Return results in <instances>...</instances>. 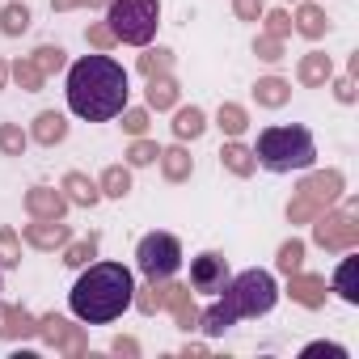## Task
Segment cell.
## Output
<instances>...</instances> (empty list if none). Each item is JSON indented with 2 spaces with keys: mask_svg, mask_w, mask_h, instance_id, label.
Listing matches in <instances>:
<instances>
[{
  "mask_svg": "<svg viewBox=\"0 0 359 359\" xmlns=\"http://www.w3.org/2000/svg\"><path fill=\"white\" fill-rule=\"evenodd\" d=\"M127 68L106 51L85 55L68 68V110L85 123H106L127 110Z\"/></svg>",
  "mask_w": 359,
  "mask_h": 359,
  "instance_id": "cell-1",
  "label": "cell"
},
{
  "mask_svg": "<svg viewBox=\"0 0 359 359\" xmlns=\"http://www.w3.org/2000/svg\"><path fill=\"white\" fill-rule=\"evenodd\" d=\"M68 304L81 321L106 325V321L123 317V309L135 304V279L123 262H93L68 292Z\"/></svg>",
  "mask_w": 359,
  "mask_h": 359,
  "instance_id": "cell-2",
  "label": "cell"
},
{
  "mask_svg": "<svg viewBox=\"0 0 359 359\" xmlns=\"http://www.w3.org/2000/svg\"><path fill=\"white\" fill-rule=\"evenodd\" d=\"M275 300H279V287H275V279L266 271H241L237 279L224 283V300L203 313V330L208 334H224L237 317H262V313H271Z\"/></svg>",
  "mask_w": 359,
  "mask_h": 359,
  "instance_id": "cell-3",
  "label": "cell"
},
{
  "mask_svg": "<svg viewBox=\"0 0 359 359\" xmlns=\"http://www.w3.org/2000/svg\"><path fill=\"white\" fill-rule=\"evenodd\" d=\"M254 161L271 173H296V169H309L317 161V140L309 127H266L258 135V148H254Z\"/></svg>",
  "mask_w": 359,
  "mask_h": 359,
  "instance_id": "cell-4",
  "label": "cell"
},
{
  "mask_svg": "<svg viewBox=\"0 0 359 359\" xmlns=\"http://www.w3.org/2000/svg\"><path fill=\"white\" fill-rule=\"evenodd\" d=\"M106 22L118 43L148 47L161 26V5L156 0H106Z\"/></svg>",
  "mask_w": 359,
  "mask_h": 359,
  "instance_id": "cell-5",
  "label": "cell"
},
{
  "mask_svg": "<svg viewBox=\"0 0 359 359\" xmlns=\"http://www.w3.org/2000/svg\"><path fill=\"white\" fill-rule=\"evenodd\" d=\"M135 266L152 279V283H165L177 266H182V241L173 233H148L140 245H135Z\"/></svg>",
  "mask_w": 359,
  "mask_h": 359,
  "instance_id": "cell-6",
  "label": "cell"
},
{
  "mask_svg": "<svg viewBox=\"0 0 359 359\" xmlns=\"http://www.w3.org/2000/svg\"><path fill=\"white\" fill-rule=\"evenodd\" d=\"M224 283H229V262H224L220 254H199V258L191 262V287H195L199 296H220Z\"/></svg>",
  "mask_w": 359,
  "mask_h": 359,
  "instance_id": "cell-7",
  "label": "cell"
},
{
  "mask_svg": "<svg viewBox=\"0 0 359 359\" xmlns=\"http://www.w3.org/2000/svg\"><path fill=\"white\" fill-rule=\"evenodd\" d=\"M26 208H30L39 220H60V216H64V199H60L55 191H47V187H34V191L26 195Z\"/></svg>",
  "mask_w": 359,
  "mask_h": 359,
  "instance_id": "cell-8",
  "label": "cell"
},
{
  "mask_svg": "<svg viewBox=\"0 0 359 359\" xmlns=\"http://www.w3.org/2000/svg\"><path fill=\"white\" fill-rule=\"evenodd\" d=\"M68 135V123H64V114H55V110H43L39 118H34V140L39 144H60Z\"/></svg>",
  "mask_w": 359,
  "mask_h": 359,
  "instance_id": "cell-9",
  "label": "cell"
},
{
  "mask_svg": "<svg viewBox=\"0 0 359 359\" xmlns=\"http://www.w3.org/2000/svg\"><path fill=\"white\" fill-rule=\"evenodd\" d=\"M64 187H68V199H72V203H81V208H93V203L102 199V191L89 182L85 173H68V177H64Z\"/></svg>",
  "mask_w": 359,
  "mask_h": 359,
  "instance_id": "cell-10",
  "label": "cell"
},
{
  "mask_svg": "<svg viewBox=\"0 0 359 359\" xmlns=\"http://www.w3.org/2000/svg\"><path fill=\"white\" fill-rule=\"evenodd\" d=\"M203 110L199 106H187V110H177V118H173V135L177 140H195V135H203Z\"/></svg>",
  "mask_w": 359,
  "mask_h": 359,
  "instance_id": "cell-11",
  "label": "cell"
},
{
  "mask_svg": "<svg viewBox=\"0 0 359 359\" xmlns=\"http://www.w3.org/2000/svg\"><path fill=\"white\" fill-rule=\"evenodd\" d=\"M26 237H30L39 250H51V245H64V241H68V229H64V224H55V220H47V224H30V229H26Z\"/></svg>",
  "mask_w": 359,
  "mask_h": 359,
  "instance_id": "cell-12",
  "label": "cell"
},
{
  "mask_svg": "<svg viewBox=\"0 0 359 359\" xmlns=\"http://www.w3.org/2000/svg\"><path fill=\"white\" fill-rule=\"evenodd\" d=\"M0 30H5V34H26L30 30V9L22 5V0L5 5V13H0Z\"/></svg>",
  "mask_w": 359,
  "mask_h": 359,
  "instance_id": "cell-13",
  "label": "cell"
},
{
  "mask_svg": "<svg viewBox=\"0 0 359 359\" xmlns=\"http://www.w3.org/2000/svg\"><path fill=\"white\" fill-rule=\"evenodd\" d=\"M156 161L165 165V177H169V182H182V177L191 173V156H187L182 148H165Z\"/></svg>",
  "mask_w": 359,
  "mask_h": 359,
  "instance_id": "cell-14",
  "label": "cell"
},
{
  "mask_svg": "<svg viewBox=\"0 0 359 359\" xmlns=\"http://www.w3.org/2000/svg\"><path fill=\"white\" fill-rule=\"evenodd\" d=\"M173 102H177V85H173L169 76H161V81L152 76V85H148V106H152V110H169Z\"/></svg>",
  "mask_w": 359,
  "mask_h": 359,
  "instance_id": "cell-15",
  "label": "cell"
},
{
  "mask_svg": "<svg viewBox=\"0 0 359 359\" xmlns=\"http://www.w3.org/2000/svg\"><path fill=\"white\" fill-rule=\"evenodd\" d=\"M102 191H106L110 199H123V195L131 191V173H127L123 165H110V169L102 173Z\"/></svg>",
  "mask_w": 359,
  "mask_h": 359,
  "instance_id": "cell-16",
  "label": "cell"
},
{
  "mask_svg": "<svg viewBox=\"0 0 359 359\" xmlns=\"http://www.w3.org/2000/svg\"><path fill=\"white\" fill-rule=\"evenodd\" d=\"M254 93H258V102H262V106H283V102H287V85H283L279 76L258 81V89H254Z\"/></svg>",
  "mask_w": 359,
  "mask_h": 359,
  "instance_id": "cell-17",
  "label": "cell"
},
{
  "mask_svg": "<svg viewBox=\"0 0 359 359\" xmlns=\"http://www.w3.org/2000/svg\"><path fill=\"white\" fill-rule=\"evenodd\" d=\"M26 148V131L13 127V123H0V152H9V156H22Z\"/></svg>",
  "mask_w": 359,
  "mask_h": 359,
  "instance_id": "cell-18",
  "label": "cell"
},
{
  "mask_svg": "<svg viewBox=\"0 0 359 359\" xmlns=\"http://www.w3.org/2000/svg\"><path fill=\"white\" fill-rule=\"evenodd\" d=\"M330 76V60L325 55H309L304 64H300V81L304 85H317V81H325Z\"/></svg>",
  "mask_w": 359,
  "mask_h": 359,
  "instance_id": "cell-19",
  "label": "cell"
},
{
  "mask_svg": "<svg viewBox=\"0 0 359 359\" xmlns=\"http://www.w3.org/2000/svg\"><path fill=\"white\" fill-rule=\"evenodd\" d=\"M224 165H229L233 173H250V169H254V152L241 148V144H229V148H224Z\"/></svg>",
  "mask_w": 359,
  "mask_h": 359,
  "instance_id": "cell-20",
  "label": "cell"
},
{
  "mask_svg": "<svg viewBox=\"0 0 359 359\" xmlns=\"http://www.w3.org/2000/svg\"><path fill=\"white\" fill-rule=\"evenodd\" d=\"M334 283H338V292H342L351 304L359 300V292H355V258H346V262L338 266V279H334Z\"/></svg>",
  "mask_w": 359,
  "mask_h": 359,
  "instance_id": "cell-21",
  "label": "cell"
},
{
  "mask_svg": "<svg viewBox=\"0 0 359 359\" xmlns=\"http://www.w3.org/2000/svg\"><path fill=\"white\" fill-rule=\"evenodd\" d=\"M220 127H224L229 135H241V131H245V110H241V106H220Z\"/></svg>",
  "mask_w": 359,
  "mask_h": 359,
  "instance_id": "cell-22",
  "label": "cell"
},
{
  "mask_svg": "<svg viewBox=\"0 0 359 359\" xmlns=\"http://www.w3.org/2000/svg\"><path fill=\"white\" fill-rule=\"evenodd\" d=\"M300 258H304V245H300V241H287V245L279 250V271L296 275V271H300Z\"/></svg>",
  "mask_w": 359,
  "mask_h": 359,
  "instance_id": "cell-23",
  "label": "cell"
},
{
  "mask_svg": "<svg viewBox=\"0 0 359 359\" xmlns=\"http://www.w3.org/2000/svg\"><path fill=\"white\" fill-rule=\"evenodd\" d=\"M321 30H325V18H321V13H317L313 5H304V9H300V34H309V39H317Z\"/></svg>",
  "mask_w": 359,
  "mask_h": 359,
  "instance_id": "cell-24",
  "label": "cell"
},
{
  "mask_svg": "<svg viewBox=\"0 0 359 359\" xmlns=\"http://www.w3.org/2000/svg\"><path fill=\"white\" fill-rule=\"evenodd\" d=\"M34 68H39L43 76H47V72H60V68H64V51H60V47H43L39 60H34Z\"/></svg>",
  "mask_w": 359,
  "mask_h": 359,
  "instance_id": "cell-25",
  "label": "cell"
},
{
  "mask_svg": "<svg viewBox=\"0 0 359 359\" xmlns=\"http://www.w3.org/2000/svg\"><path fill=\"white\" fill-rule=\"evenodd\" d=\"M43 325H47V338H51V342H64L68 351H81V338H72V334H64V321H60V317H47Z\"/></svg>",
  "mask_w": 359,
  "mask_h": 359,
  "instance_id": "cell-26",
  "label": "cell"
},
{
  "mask_svg": "<svg viewBox=\"0 0 359 359\" xmlns=\"http://www.w3.org/2000/svg\"><path fill=\"white\" fill-rule=\"evenodd\" d=\"M0 262H5V266H18V262H22V254H18V237H13L9 229H0Z\"/></svg>",
  "mask_w": 359,
  "mask_h": 359,
  "instance_id": "cell-27",
  "label": "cell"
},
{
  "mask_svg": "<svg viewBox=\"0 0 359 359\" xmlns=\"http://www.w3.org/2000/svg\"><path fill=\"white\" fill-rule=\"evenodd\" d=\"M13 76L22 81V89H39L43 85V72L30 64V60H22V64H13Z\"/></svg>",
  "mask_w": 359,
  "mask_h": 359,
  "instance_id": "cell-28",
  "label": "cell"
},
{
  "mask_svg": "<svg viewBox=\"0 0 359 359\" xmlns=\"http://www.w3.org/2000/svg\"><path fill=\"white\" fill-rule=\"evenodd\" d=\"M156 156H161V152H156V144H148V140H135V144H131V152H127V161H131V165H152Z\"/></svg>",
  "mask_w": 359,
  "mask_h": 359,
  "instance_id": "cell-29",
  "label": "cell"
},
{
  "mask_svg": "<svg viewBox=\"0 0 359 359\" xmlns=\"http://www.w3.org/2000/svg\"><path fill=\"white\" fill-rule=\"evenodd\" d=\"M93 250H97V241H93V237H89V241H76V245L68 250V258H64V262H68V266H85V262L93 258Z\"/></svg>",
  "mask_w": 359,
  "mask_h": 359,
  "instance_id": "cell-30",
  "label": "cell"
},
{
  "mask_svg": "<svg viewBox=\"0 0 359 359\" xmlns=\"http://www.w3.org/2000/svg\"><path fill=\"white\" fill-rule=\"evenodd\" d=\"M140 68H144L148 76H156V72H165V68H169V51H148V55L140 60Z\"/></svg>",
  "mask_w": 359,
  "mask_h": 359,
  "instance_id": "cell-31",
  "label": "cell"
},
{
  "mask_svg": "<svg viewBox=\"0 0 359 359\" xmlns=\"http://www.w3.org/2000/svg\"><path fill=\"white\" fill-rule=\"evenodd\" d=\"M123 127H127L131 135H144V127H148V114H144V110H123Z\"/></svg>",
  "mask_w": 359,
  "mask_h": 359,
  "instance_id": "cell-32",
  "label": "cell"
},
{
  "mask_svg": "<svg viewBox=\"0 0 359 359\" xmlns=\"http://www.w3.org/2000/svg\"><path fill=\"white\" fill-rule=\"evenodd\" d=\"M233 9H237V18H245V22H258L262 0H233Z\"/></svg>",
  "mask_w": 359,
  "mask_h": 359,
  "instance_id": "cell-33",
  "label": "cell"
},
{
  "mask_svg": "<svg viewBox=\"0 0 359 359\" xmlns=\"http://www.w3.org/2000/svg\"><path fill=\"white\" fill-rule=\"evenodd\" d=\"M89 43H93V47H102V51H106V47H110V43H118V39H114V34H110V26H93V30H89Z\"/></svg>",
  "mask_w": 359,
  "mask_h": 359,
  "instance_id": "cell-34",
  "label": "cell"
},
{
  "mask_svg": "<svg viewBox=\"0 0 359 359\" xmlns=\"http://www.w3.org/2000/svg\"><path fill=\"white\" fill-rule=\"evenodd\" d=\"M304 355H334V359H346V346H325V342H313V346H304Z\"/></svg>",
  "mask_w": 359,
  "mask_h": 359,
  "instance_id": "cell-35",
  "label": "cell"
},
{
  "mask_svg": "<svg viewBox=\"0 0 359 359\" xmlns=\"http://www.w3.org/2000/svg\"><path fill=\"white\" fill-rule=\"evenodd\" d=\"M296 287H300V292H296V296H300V300H304V304H317V287H321V283H317V279H300V283H296Z\"/></svg>",
  "mask_w": 359,
  "mask_h": 359,
  "instance_id": "cell-36",
  "label": "cell"
},
{
  "mask_svg": "<svg viewBox=\"0 0 359 359\" xmlns=\"http://www.w3.org/2000/svg\"><path fill=\"white\" fill-rule=\"evenodd\" d=\"M258 55L262 60H279V39H258Z\"/></svg>",
  "mask_w": 359,
  "mask_h": 359,
  "instance_id": "cell-37",
  "label": "cell"
},
{
  "mask_svg": "<svg viewBox=\"0 0 359 359\" xmlns=\"http://www.w3.org/2000/svg\"><path fill=\"white\" fill-rule=\"evenodd\" d=\"M266 22H271V34H275V39H279V34H287V18H283V13H271Z\"/></svg>",
  "mask_w": 359,
  "mask_h": 359,
  "instance_id": "cell-38",
  "label": "cell"
},
{
  "mask_svg": "<svg viewBox=\"0 0 359 359\" xmlns=\"http://www.w3.org/2000/svg\"><path fill=\"white\" fill-rule=\"evenodd\" d=\"M5 76H9V68H5V64H0V89H5Z\"/></svg>",
  "mask_w": 359,
  "mask_h": 359,
  "instance_id": "cell-39",
  "label": "cell"
},
{
  "mask_svg": "<svg viewBox=\"0 0 359 359\" xmlns=\"http://www.w3.org/2000/svg\"><path fill=\"white\" fill-rule=\"evenodd\" d=\"M0 283H5V275H0Z\"/></svg>",
  "mask_w": 359,
  "mask_h": 359,
  "instance_id": "cell-40",
  "label": "cell"
}]
</instances>
